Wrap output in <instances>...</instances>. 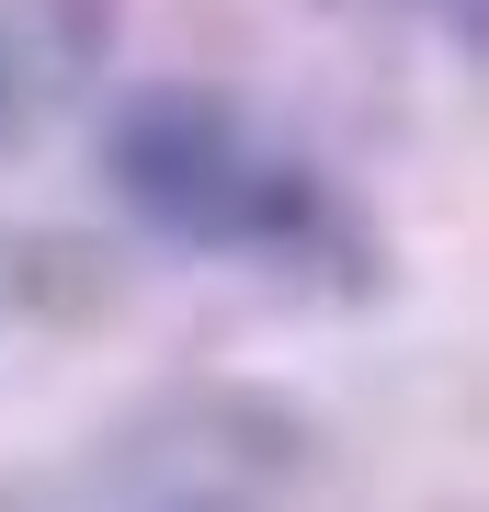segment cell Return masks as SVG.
<instances>
[{
	"label": "cell",
	"mask_w": 489,
	"mask_h": 512,
	"mask_svg": "<svg viewBox=\"0 0 489 512\" xmlns=\"http://www.w3.org/2000/svg\"><path fill=\"white\" fill-rule=\"evenodd\" d=\"M91 148H103V194L182 262L330 285V296L376 274L364 205L330 183V160L228 80H137L103 103Z\"/></svg>",
	"instance_id": "1"
},
{
	"label": "cell",
	"mask_w": 489,
	"mask_h": 512,
	"mask_svg": "<svg viewBox=\"0 0 489 512\" xmlns=\"http://www.w3.org/2000/svg\"><path fill=\"white\" fill-rule=\"evenodd\" d=\"M103 35L114 0H0V160L80 103V80L103 69Z\"/></svg>",
	"instance_id": "2"
},
{
	"label": "cell",
	"mask_w": 489,
	"mask_h": 512,
	"mask_svg": "<svg viewBox=\"0 0 489 512\" xmlns=\"http://www.w3.org/2000/svg\"><path fill=\"white\" fill-rule=\"evenodd\" d=\"M421 12L444 23V46H478V0H421Z\"/></svg>",
	"instance_id": "3"
}]
</instances>
